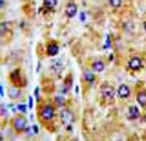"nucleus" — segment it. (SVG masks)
<instances>
[{
    "label": "nucleus",
    "mask_w": 146,
    "mask_h": 141,
    "mask_svg": "<svg viewBox=\"0 0 146 141\" xmlns=\"http://www.w3.org/2000/svg\"><path fill=\"white\" fill-rule=\"evenodd\" d=\"M100 92H102V97L106 98V99H113L114 95H115V89L111 87V85H109V84H103L100 88Z\"/></svg>",
    "instance_id": "7ed1b4c3"
},
{
    "label": "nucleus",
    "mask_w": 146,
    "mask_h": 141,
    "mask_svg": "<svg viewBox=\"0 0 146 141\" xmlns=\"http://www.w3.org/2000/svg\"><path fill=\"white\" fill-rule=\"evenodd\" d=\"M43 6H45V9H47V10H54L57 6V0H45L43 1Z\"/></svg>",
    "instance_id": "ddd939ff"
},
{
    "label": "nucleus",
    "mask_w": 146,
    "mask_h": 141,
    "mask_svg": "<svg viewBox=\"0 0 146 141\" xmlns=\"http://www.w3.org/2000/svg\"><path fill=\"white\" fill-rule=\"evenodd\" d=\"M9 95H10V98L15 99V98L20 95V89H18V87H11L10 88V89H9Z\"/></svg>",
    "instance_id": "dca6fc26"
},
{
    "label": "nucleus",
    "mask_w": 146,
    "mask_h": 141,
    "mask_svg": "<svg viewBox=\"0 0 146 141\" xmlns=\"http://www.w3.org/2000/svg\"><path fill=\"white\" fill-rule=\"evenodd\" d=\"M54 102H56L57 106H64L66 105V99L63 97H56L54 98Z\"/></svg>",
    "instance_id": "a211bd4d"
},
{
    "label": "nucleus",
    "mask_w": 146,
    "mask_h": 141,
    "mask_svg": "<svg viewBox=\"0 0 146 141\" xmlns=\"http://www.w3.org/2000/svg\"><path fill=\"white\" fill-rule=\"evenodd\" d=\"M56 112H54V108L52 105H43L40 108V117L45 120V122H49L54 117Z\"/></svg>",
    "instance_id": "f257e3e1"
},
{
    "label": "nucleus",
    "mask_w": 146,
    "mask_h": 141,
    "mask_svg": "<svg viewBox=\"0 0 146 141\" xmlns=\"http://www.w3.org/2000/svg\"><path fill=\"white\" fill-rule=\"evenodd\" d=\"M27 123H28V122H27V119H25L24 116H15V117L13 119V127L17 131H25L27 127H28Z\"/></svg>",
    "instance_id": "f03ea898"
},
{
    "label": "nucleus",
    "mask_w": 146,
    "mask_h": 141,
    "mask_svg": "<svg viewBox=\"0 0 146 141\" xmlns=\"http://www.w3.org/2000/svg\"><path fill=\"white\" fill-rule=\"evenodd\" d=\"M109 1H110V6L114 7V9H117L123 4V0H109Z\"/></svg>",
    "instance_id": "aec40b11"
},
{
    "label": "nucleus",
    "mask_w": 146,
    "mask_h": 141,
    "mask_svg": "<svg viewBox=\"0 0 146 141\" xmlns=\"http://www.w3.org/2000/svg\"><path fill=\"white\" fill-rule=\"evenodd\" d=\"M35 95H36V99L39 101V88H36V89H35Z\"/></svg>",
    "instance_id": "b1692460"
},
{
    "label": "nucleus",
    "mask_w": 146,
    "mask_h": 141,
    "mask_svg": "<svg viewBox=\"0 0 146 141\" xmlns=\"http://www.w3.org/2000/svg\"><path fill=\"white\" fill-rule=\"evenodd\" d=\"M38 127L36 126H31V127H27V130H25V133H27V136L28 137H34V136H36L38 134Z\"/></svg>",
    "instance_id": "2eb2a0df"
},
{
    "label": "nucleus",
    "mask_w": 146,
    "mask_h": 141,
    "mask_svg": "<svg viewBox=\"0 0 146 141\" xmlns=\"http://www.w3.org/2000/svg\"><path fill=\"white\" fill-rule=\"evenodd\" d=\"M18 110H20V112H23V113H27V106L23 105V103H20V105H18Z\"/></svg>",
    "instance_id": "4be33fe9"
},
{
    "label": "nucleus",
    "mask_w": 146,
    "mask_h": 141,
    "mask_svg": "<svg viewBox=\"0 0 146 141\" xmlns=\"http://www.w3.org/2000/svg\"><path fill=\"white\" fill-rule=\"evenodd\" d=\"M0 30H1V34H6V32H7V22H1V27H0Z\"/></svg>",
    "instance_id": "412c9836"
},
{
    "label": "nucleus",
    "mask_w": 146,
    "mask_h": 141,
    "mask_svg": "<svg viewBox=\"0 0 146 141\" xmlns=\"http://www.w3.org/2000/svg\"><path fill=\"white\" fill-rule=\"evenodd\" d=\"M117 94H118V97L121 98V99H124V98H128V97H129V94H131V89H129V87H128V85L121 84V85L118 87V89H117Z\"/></svg>",
    "instance_id": "6e6552de"
},
{
    "label": "nucleus",
    "mask_w": 146,
    "mask_h": 141,
    "mask_svg": "<svg viewBox=\"0 0 146 141\" xmlns=\"http://www.w3.org/2000/svg\"><path fill=\"white\" fill-rule=\"evenodd\" d=\"M136 99H138V102H139L141 106H146V89L145 91H141V92L138 94Z\"/></svg>",
    "instance_id": "f8f14e48"
},
{
    "label": "nucleus",
    "mask_w": 146,
    "mask_h": 141,
    "mask_svg": "<svg viewBox=\"0 0 146 141\" xmlns=\"http://www.w3.org/2000/svg\"><path fill=\"white\" fill-rule=\"evenodd\" d=\"M128 68L129 70H132V71H138V70H141L142 68V60L139 59V57H131L129 59V62H128Z\"/></svg>",
    "instance_id": "39448f33"
},
{
    "label": "nucleus",
    "mask_w": 146,
    "mask_h": 141,
    "mask_svg": "<svg viewBox=\"0 0 146 141\" xmlns=\"http://www.w3.org/2000/svg\"><path fill=\"white\" fill-rule=\"evenodd\" d=\"M143 30H145V31H146V21L143 22Z\"/></svg>",
    "instance_id": "a878e982"
},
{
    "label": "nucleus",
    "mask_w": 146,
    "mask_h": 141,
    "mask_svg": "<svg viewBox=\"0 0 146 141\" xmlns=\"http://www.w3.org/2000/svg\"><path fill=\"white\" fill-rule=\"evenodd\" d=\"M23 77H21V71L20 70H14L11 74H10V80H11L14 84H17V85H24L25 84V80H21Z\"/></svg>",
    "instance_id": "423d86ee"
},
{
    "label": "nucleus",
    "mask_w": 146,
    "mask_h": 141,
    "mask_svg": "<svg viewBox=\"0 0 146 141\" xmlns=\"http://www.w3.org/2000/svg\"><path fill=\"white\" fill-rule=\"evenodd\" d=\"M0 6H4V0H0Z\"/></svg>",
    "instance_id": "393cba45"
},
{
    "label": "nucleus",
    "mask_w": 146,
    "mask_h": 141,
    "mask_svg": "<svg viewBox=\"0 0 146 141\" xmlns=\"http://www.w3.org/2000/svg\"><path fill=\"white\" fill-rule=\"evenodd\" d=\"M138 117H139V109H138V106H135V105L129 106V109H128V119H138Z\"/></svg>",
    "instance_id": "9d476101"
},
{
    "label": "nucleus",
    "mask_w": 146,
    "mask_h": 141,
    "mask_svg": "<svg viewBox=\"0 0 146 141\" xmlns=\"http://www.w3.org/2000/svg\"><path fill=\"white\" fill-rule=\"evenodd\" d=\"M77 11H78V7H77V4L75 3H68L67 6H66V15H67L68 18H72L75 14H77Z\"/></svg>",
    "instance_id": "0eeeda50"
},
{
    "label": "nucleus",
    "mask_w": 146,
    "mask_h": 141,
    "mask_svg": "<svg viewBox=\"0 0 146 141\" xmlns=\"http://www.w3.org/2000/svg\"><path fill=\"white\" fill-rule=\"evenodd\" d=\"M84 78H85V81L86 83H95V76H93V73H90V70H86L85 73H84Z\"/></svg>",
    "instance_id": "4468645a"
},
{
    "label": "nucleus",
    "mask_w": 146,
    "mask_h": 141,
    "mask_svg": "<svg viewBox=\"0 0 146 141\" xmlns=\"http://www.w3.org/2000/svg\"><path fill=\"white\" fill-rule=\"evenodd\" d=\"M71 83H72V78H71V77H68V80L66 81L64 87H63V89H61V92H63V94H67L68 91H70V87H71Z\"/></svg>",
    "instance_id": "f3484780"
},
{
    "label": "nucleus",
    "mask_w": 146,
    "mask_h": 141,
    "mask_svg": "<svg viewBox=\"0 0 146 141\" xmlns=\"http://www.w3.org/2000/svg\"><path fill=\"white\" fill-rule=\"evenodd\" d=\"M92 70L93 71H103L104 70V63L102 60H95L92 63Z\"/></svg>",
    "instance_id": "9b49d317"
},
{
    "label": "nucleus",
    "mask_w": 146,
    "mask_h": 141,
    "mask_svg": "<svg viewBox=\"0 0 146 141\" xmlns=\"http://www.w3.org/2000/svg\"><path fill=\"white\" fill-rule=\"evenodd\" d=\"M104 48H106V49H109V48H110V36H107V41H106V45H104Z\"/></svg>",
    "instance_id": "5701e85b"
},
{
    "label": "nucleus",
    "mask_w": 146,
    "mask_h": 141,
    "mask_svg": "<svg viewBox=\"0 0 146 141\" xmlns=\"http://www.w3.org/2000/svg\"><path fill=\"white\" fill-rule=\"evenodd\" d=\"M52 66H53V68H52V70H53L54 73H58V71L63 68V67H61V62H53V64Z\"/></svg>",
    "instance_id": "6ab92c4d"
},
{
    "label": "nucleus",
    "mask_w": 146,
    "mask_h": 141,
    "mask_svg": "<svg viewBox=\"0 0 146 141\" xmlns=\"http://www.w3.org/2000/svg\"><path fill=\"white\" fill-rule=\"evenodd\" d=\"M60 119L61 122L64 123V124H71L72 123V120H74V113L70 110V109H63L61 112H60Z\"/></svg>",
    "instance_id": "20e7f679"
},
{
    "label": "nucleus",
    "mask_w": 146,
    "mask_h": 141,
    "mask_svg": "<svg viewBox=\"0 0 146 141\" xmlns=\"http://www.w3.org/2000/svg\"><path fill=\"white\" fill-rule=\"evenodd\" d=\"M46 53L49 56H57V53H58V45L56 42L49 44L47 45V49H46Z\"/></svg>",
    "instance_id": "1a4fd4ad"
}]
</instances>
